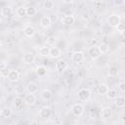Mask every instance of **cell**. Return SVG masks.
<instances>
[{
    "label": "cell",
    "mask_w": 125,
    "mask_h": 125,
    "mask_svg": "<svg viewBox=\"0 0 125 125\" xmlns=\"http://www.w3.org/2000/svg\"><path fill=\"white\" fill-rule=\"evenodd\" d=\"M61 55H62V51H61L60 48H58V47H52V48H50V55L49 56L52 59H58V58L61 57Z\"/></svg>",
    "instance_id": "4fadbf2b"
},
{
    "label": "cell",
    "mask_w": 125,
    "mask_h": 125,
    "mask_svg": "<svg viewBox=\"0 0 125 125\" xmlns=\"http://www.w3.org/2000/svg\"><path fill=\"white\" fill-rule=\"evenodd\" d=\"M74 21H75V19L72 15H66L62 19V22L64 25H71L72 23H74Z\"/></svg>",
    "instance_id": "9a60e30c"
},
{
    "label": "cell",
    "mask_w": 125,
    "mask_h": 125,
    "mask_svg": "<svg viewBox=\"0 0 125 125\" xmlns=\"http://www.w3.org/2000/svg\"><path fill=\"white\" fill-rule=\"evenodd\" d=\"M115 28H116V29H117V31H118V32L121 34V33H122L124 30H125V24L120 22V23H119V24H118V25H117Z\"/></svg>",
    "instance_id": "836d02e7"
},
{
    "label": "cell",
    "mask_w": 125,
    "mask_h": 125,
    "mask_svg": "<svg viewBox=\"0 0 125 125\" xmlns=\"http://www.w3.org/2000/svg\"><path fill=\"white\" fill-rule=\"evenodd\" d=\"M121 35H122V36H123V37H125V30H124V31H123V32H122V33H121Z\"/></svg>",
    "instance_id": "ab89813d"
},
{
    "label": "cell",
    "mask_w": 125,
    "mask_h": 125,
    "mask_svg": "<svg viewBox=\"0 0 125 125\" xmlns=\"http://www.w3.org/2000/svg\"><path fill=\"white\" fill-rule=\"evenodd\" d=\"M106 97L109 100H114L117 97V91L115 89H109L106 93Z\"/></svg>",
    "instance_id": "83f0119b"
},
{
    "label": "cell",
    "mask_w": 125,
    "mask_h": 125,
    "mask_svg": "<svg viewBox=\"0 0 125 125\" xmlns=\"http://www.w3.org/2000/svg\"><path fill=\"white\" fill-rule=\"evenodd\" d=\"M62 1H63V3H65V4H71V3H73L74 0H62Z\"/></svg>",
    "instance_id": "f35d334b"
},
{
    "label": "cell",
    "mask_w": 125,
    "mask_h": 125,
    "mask_svg": "<svg viewBox=\"0 0 125 125\" xmlns=\"http://www.w3.org/2000/svg\"><path fill=\"white\" fill-rule=\"evenodd\" d=\"M114 103H115V105L117 107H124L125 106V97H123V96H117L114 99Z\"/></svg>",
    "instance_id": "ac0fdd59"
},
{
    "label": "cell",
    "mask_w": 125,
    "mask_h": 125,
    "mask_svg": "<svg viewBox=\"0 0 125 125\" xmlns=\"http://www.w3.org/2000/svg\"><path fill=\"white\" fill-rule=\"evenodd\" d=\"M43 6H44V8L46 10H52L55 7V3H54L53 0H45Z\"/></svg>",
    "instance_id": "f546056e"
},
{
    "label": "cell",
    "mask_w": 125,
    "mask_h": 125,
    "mask_svg": "<svg viewBox=\"0 0 125 125\" xmlns=\"http://www.w3.org/2000/svg\"><path fill=\"white\" fill-rule=\"evenodd\" d=\"M35 33H36V30H35V28H34L32 25L27 24V25H25V26L23 27V34H24L26 37L32 38V37L35 35Z\"/></svg>",
    "instance_id": "ba28073f"
},
{
    "label": "cell",
    "mask_w": 125,
    "mask_h": 125,
    "mask_svg": "<svg viewBox=\"0 0 125 125\" xmlns=\"http://www.w3.org/2000/svg\"><path fill=\"white\" fill-rule=\"evenodd\" d=\"M22 61H23V62H24L25 64H31V63H33L34 61H35V56H34L32 53H30V52L25 53V54L23 55V57H22Z\"/></svg>",
    "instance_id": "7c38bea8"
},
{
    "label": "cell",
    "mask_w": 125,
    "mask_h": 125,
    "mask_svg": "<svg viewBox=\"0 0 125 125\" xmlns=\"http://www.w3.org/2000/svg\"><path fill=\"white\" fill-rule=\"evenodd\" d=\"M113 3L116 6H122L125 3V0H113Z\"/></svg>",
    "instance_id": "d590c367"
},
{
    "label": "cell",
    "mask_w": 125,
    "mask_h": 125,
    "mask_svg": "<svg viewBox=\"0 0 125 125\" xmlns=\"http://www.w3.org/2000/svg\"><path fill=\"white\" fill-rule=\"evenodd\" d=\"M85 59V54L82 51H76L71 55V61L74 63H80L84 61Z\"/></svg>",
    "instance_id": "5b68a950"
},
{
    "label": "cell",
    "mask_w": 125,
    "mask_h": 125,
    "mask_svg": "<svg viewBox=\"0 0 125 125\" xmlns=\"http://www.w3.org/2000/svg\"><path fill=\"white\" fill-rule=\"evenodd\" d=\"M7 78L10 82H17L20 78V73L16 69H11L7 75Z\"/></svg>",
    "instance_id": "9c48e42d"
},
{
    "label": "cell",
    "mask_w": 125,
    "mask_h": 125,
    "mask_svg": "<svg viewBox=\"0 0 125 125\" xmlns=\"http://www.w3.org/2000/svg\"><path fill=\"white\" fill-rule=\"evenodd\" d=\"M16 13H17V16H19L20 18H22V17L27 16V15H26V8L23 7V6H20V7H18Z\"/></svg>",
    "instance_id": "484cf974"
},
{
    "label": "cell",
    "mask_w": 125,
    "mask_h": 125,
    "mask_svg": "<svg viewBox=\"0 0 125 125\" xmlns=\"http://www.w3.org/2000/svg\"><path fill=\"white\" fill-rule=\"evenodd\" d=\"M52 24V20L49 16H44L40 19V26L42 28H49Z\"/></svg>",
    "instance_id": "8fae6325"
},
{
    "label": "cell",
    "mask_w": 125,
    "mask_h": 125,
    "mask_svg": "<svg viewBox=\"0 0 125 125\" xmlns=\"http://www.w3.org/2000/svg\"><path fill=\"white\" fill-rule=\"evenodd\" d=\"M106 22L109 26L111 27H116L120 22H121V18L119 15L117 14H111L107 17L106 19Z\"/></svg>",
    "instance_id": "6da1fadb"
},
{
    "label": "cell",
    "mask_w": 125,
    "mask_h": 125,
    "mask_svg": "<svg viewBox=\"0 0 125 125\" xmlns=\"http://www.w3.org/2000/svg\"><path fill=\"white\" fill-rule=\"evenodd\" d=\"M39 55L42 57H47L50 55V47L47 46H42L39 48Z\"/></svg>",
    "instance_id": "cb8c5ba5"
},
{
    "label": "cell",
    "mask_w": 125,
    "mask_h": 125,
    "mask_svg": "<svg viewBox=\"0 0 125 125\" xmlns=\"http://www.w3.org/2000/svg\"><path fill=\"white\" fill-rule=\"evenodd\" d=\"M98 46H99V49H100V51L102 52V54H106V53H108L109 47H108V45H107L106 43L102 42V43H100Z\"/></svg>",
    "instance_id": "4316f807"
},
{
    "label": "cell",
    "mask_w": 125,
    "mask_h": 125,
    "mask_svg": "<svg viewBox=\"0 0 125 125\" xmlns=\"http://www.w3.org/2000/svg\"><path fill=\"white\" fill-rule=\"evenodd\" d=\"M12 113H13V111H12V108L11 107H4L0 111L1 116L4 117V118H10L11 115H12Z\"/></svg>",
    "instance_id": "44dd1931"
},
{
    "label": "cell",
    "mask_w": 125,
    "mask_h": 125,
    "mask_svg": "<svg viewBox=\"0 0 125 125\" xmlns=\"http://www.w3.org/2000/svg\"><path fill=\"white\" fill-rule=\"evenodd\" d=\"M91 98V91L87 88H82L78 91V99L81 102H87Z\"/></svg>",
    "instance_id": "277c9868"
},
{
    "label": "cell",
    "mask_w": 125,
    "mask_h": 125,
    "mask_svg": "<svg viewBox=\"0 0 125 125\" xmlns=\"http://www.w3.org/2000/svg\"><path fill=\"white\" fill-rule=\"evenodd\" d=\"M23 103H24V99H22L21 97H19V96L16 97V98L13 100V105H14L16 108L21 107Z\"/></svg>",
    "instance_id": "603a6c76"
},
{
    "label": "cell",
    "mask_w": 125,
    "mask_h": 125,
    "mask_svg": "<svg viewBox=\"0 0 125 125\" xmlns=\"http://www.w3.org/2000/svg\"><path fill=\"white\" fill-rule=\"evenodd\" d=\"M12 13H13V9L11 6H4L1 9V15L3 17H9L12 15Z\"/></svg>",
    "instance_id": "7402d4cb"
},
{
    "label": "cell",
    "mask_w": 125,
    "mask_h": 125,
    "mask_svg": "<svg viewBox=\"0 0 125 125\" xmlns=\"http://www.w3.org/2000/svg\"><path fill=\"white\" fill-rule=\"evenodd\" d=\"M118 89H119L122 93H125V81H121V82L118 84Z\"/></svg>",
    "instance_id": "e575fe53"
},
{
    "label": "cell",
    "mask_w": 125,
    "mask_h": 125,
    "mask_svg": "<svg viewBox=\"0 0 125 125\" xmlns=\"http://www.w3.org/2000/svg\"><path fill=\"white\" fill-rule=\"evenodd\" d=\"M53 124H57V125H60V124H62V117H60L59 115H56V116H54L53 118H52V121H51Z\"/></svg>",
    "instance_id": "d6a6232c"
},
{
    "label": "cell",
    "mask_w": 125,
    "mask_h": 125,
    "mask_svg": "<svg viewBox=\"0 0 125 125\" xmlns=\"http://www.w3.org/2000/svg\"><path fill=\"white\" fill-rule=\"evenodd\" d=\"M108 90H109V88H108V86H107L106 84H100V85L98 86V88H97V92H98V94L101 95V96L106 95V93H107Z\"/></svg>",
    "instance_id": "e0dca14e"
},
{
    "label": "cell",
    "mask_w": 125,
    "mask_h": 125,
    "mask_svg": "<svg viewBox=\"0 0 125 125\" xmlns=\"http://www.w3.org/2000/svg\"><path fill=\"white\" fill-rule=\"evenodd\" d=\"M8 66H7V64H6V62H2L1 63H0V70H3V69H6Z\"/></svg>",
    "instance_id": "74e56055"
},
{
    "label": "cell",
    "mask_w": 125,
    "mask_h": 125,
    "mask_svg": "<svg viewBox=\"0 0 125 125\" xmlns=\"http://www.w3.org/2000/svg\"><path fill=\"white\" fill-rule=\"evenodd\" d=\"M67 67H68V64H67V62H66L65 61L61 60V61H59V62L56 63V69H57L59 72L64 71Z\"/></svg>",
    "instance_id": "5bb4252c"
},
{
    "label": "cell",
    "mask_w": 125,
    "mask_h": 125,
    "mask_svg": "<svg viewBox=\"0 0 125 125\" xmlns=\"http://www.w3.org/2000/svg\"><path fill=\"white\" fill-rule=\"evenodd\" d=\"M118 73H119V69H118L117 66L111 65V66L108 67V70H107L108 76H110V77H115V76L118 75Z\"/></svg>",
    "instance_id": "d6986e66"
},
{
    "label": "cell",
    "mask_w": 125,
    "mask_h": 125,
    "mask_svg": "<svg viewBox=\"0 0 125 125\" xmlns=\"http://www.w3.org/2000/svg\"><path fill=\"white\" fill-rule=\"evenodd\" d=\"M47 72H48V70L44 65H39L35 68V73L39 77H44L47 74Z\"/></svg>",
    "instance_id": "2e32d148"
},
{
    "label": "cell",
    "mask_w": 125,
    "mask_h": 125,
    "mask_svg": "<svg viewBox=\"0 0 125 125\" xmlns=\"http://www.w3.org/2000/svg\"><path fill=\"white\" fill-rule=\"evenodd\" d=\"M56 41H57V39H56L55 36H50V37H48L46 39V44L48 46H54L55 43H56Z\"/></svg>",
    "instance_id": "1f68e13d"
},
{
    "label": "cell",
    "mask_w": 125,
    "mask_h": 125,
    "mask_svg": "<svg viewBox=\"0 0 125 125\" xmlns=\"http://www.w3.org/2000/svg\"><path fill=\"white\" fill-rule=\"evenodd\" d=\"M39 116L43 119H49L52 116V110L50 106H47V105L43 106L39 111Z\"/></svg>",
    "instance_id": "8992f818"
},
{
    "label": "cell",
    "mask_w": 125,
    "mask_h": 125,
    "mask_svg": "<svg viewBox=\"0 0 125 125\" xmlns=\"http://www.w3.org/2000/svg\"><path fill=\"white\" fill-rule=\"evenodd\" d=\"M88 1H90V2H95L96 0H88Z\"/></svg>",
    "instance_id": "60d3db41"
},
{
    "label": "cell",
    "mask_w": 125,
    "mask_h": 125,
    "mask_svg": "<svg viewBox=\"0 0 125 125\" xmlns=\"http://www.w3.org/2000/svg\"><path fill=\"white\" fill-rule=\"evenodd\" d=\"M36 14H37L36 8H34L32 6L26 8V15H27V17H34Z\"/></svg>",
    "instance_id": "f1b7e54d"
},
{
    "label": "cell",
    "mask_w": 125,
    "mask_h": 125,
    "mask_svg": "<svg viewBox=\"0 0 125 125\" xmlns=\"http://www.w3.org/2000/svg\"><path fill=\"white\" fill-rule=\"evenodd\" d=\"M70 110H71V113H72L74 116L79 117V116H81V115L83 114V112H84V105H83L82 104H80V103L74 104L71 106Z\"/></svg>",
    "instance_id": "3957f363"
},
{
    "label": "cell",
    "mask_w": 125,
    "mask_h": 125,
    "mask_svg": "<svg viewBox=\"0 0 125 125\" xmlns=\"http://www.w3.org/2000/svg\"><path fill=\"white\" fill-rule=\"evenodd\" d=\"M52 96H53V94L49 89H44L41 92V98L44 101H50L52 99Z\"/></svg>",
    "instance_id": "ffe728a7"
},
{
    "label": "cell",
    "mask_w": 125,
    "mask_h": 125,
    "mask_svg": "<svg viewBox=\"0 0 125 125\" xmlns=\"http://www.w3.org/2000/svg\"><path fill=\"white\" fill-rule=\"evenodd\" d=\"M2 1H6V0H2Z\"/></svg>",
    "instance_id": "b9f144b4"
},
{
    "label": "cell",
    "mask_w": 125,
    "mask_h": 125,
    "mask_svg": "<svg viewBox=\"0 0 125 125\" xmlns=\"http://www.w3.org/2000/svg\"><path fill=\"white\" fill-rule=\"evenodd\" d=\"M25 90H26L27 93H33V94H34L35 92L38 91V86H37L35 83H29V84L26 86Z\"/></svg>",
    "instance_id": "d4e9b609"
},
{
    "label": "cell",
    "mask_w": 125,
    "mask_h": 125,
    "mask_svg": "<svg viewBox=\"0 0 125 125\" xmlns=\"http://www.w3.org/2000/svg\"><path fill=\"white\" fill-rule=\"evenodd\" d=\"M9 71L10 70H8V68H6V69H3V70H0V72H1V76L2 77H7V75H8V73H9Z\"/></svg>",
    "instance_id": "8d00e7d4"
},
{
    "label": "cell",
    "mask_w": 125,
    "mask_h": 125,
    "mask_svg": "<svg viewBox=\"0 0 125 125\" xmlns=\"http://www.w3.org/2000/svg\"><path fill=\"white\" fill-rule=\"evenodd\" d=\"M100 116L102 119H109L111 116H112V110L109 106H104L101 109V112H100Z\"/></svg>",
    "instance_id": "52a82bcc"
},
{
    "label": "cell",
    "mask_w": 125,
    "mask_h": 125,
    "mask_svg": "<svg viewBox=\"0 0 125 125\" xmlns=\"http://www.w3.org/2000/svg\"><path fill=\"white\" fill-rule=\"evenodd\" d=\"M87 53H88L89 57H90L92 60H97V59H99V58L103 55L102 52H101L100 49H99V46H96V45H93V46L89 47Z\"/></svg>",
    "instance_id": "7a4b0ae2"
},
{
    "label": "cell",
    "mask_w": 125,
    "mask_h": 125,
    "mask_svg": "<svg viewBox=\"0 0 125 125\" xmlns=\"http://www.w3.org/2000/svg\"><path fill=\"white\" fill-rule=\"evenodd\" d=\"M36 103V97L33 93H27L24 96V104L27 105H33Z\"/></svg>",
    "instance_id": "30bf717a"
},
{
    "label": "cell",
    "mask_w": 125,
    "mask_h": 125,
    "mask_svg": "<svg viewBox=\"0 0 125 125\" xmlns=\"http://www.w3.org/2000/svg\"><path fill=\"white\" fill-rule=\"evenodd\" d=\"M25 91H26V90H25L22 86H21V85H18V86L15 87V93H16L17 95H22V94H24Z\"/></svg>",
    "instance_id": "4dcf8cb0"
}]
</instances>
